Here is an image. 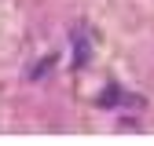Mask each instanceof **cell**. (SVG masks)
I'll list each match as a JSON object with an SVG mask.
<instances>
[{"label": "cell", "mask_w": 154, "mask_h": 146, "mask_svg": "<svg viewBox=\"0 0 154 146\" xmlns=\"http://www.w3.org/2000/svg\"><path fill=\"white\" fill-rule=\"evenodd\" d=\"M51 66H55V55H48V59H44L41 66H37V69H33V80H41V77H44V73H48Z\"/></svg>", "instance_id": "6da1fadb"}]
</instances>
